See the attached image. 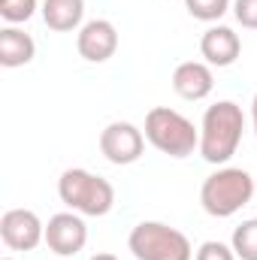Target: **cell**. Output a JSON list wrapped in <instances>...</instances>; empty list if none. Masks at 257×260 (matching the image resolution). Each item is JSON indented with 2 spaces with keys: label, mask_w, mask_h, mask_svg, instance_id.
I'll list each match as a JSON object with an SVG mask.
<instances>
[{
  "label": "cell",
  "mask_w": 257,
  "mask_h": 260,
  "mask_svg": "<svg viewBox=\"0 0 257 260\" xmlns=\"http://www.w3.org/2000/svg\"><path fill=\"white\" fill-rule=\"evenodd\" d=\"M242 130H245V115L242 106L233 100H218L206 109L203 124H200V154L206 164H227L239 142H242Z\"/></svg>",
  "instance_id": "obj_1"
},
{
  "label": "cell",
  "mask_w": 257,
  "mask_h": 260,
  "mask_svg": "<svg viewBox=\"0 0 257 260\" xmlns=\"http://www.w3.org/2000/svg\"><path fill=\"white\" fill-rule=\"evenodd\" d=\"M58 197L70 212H79L85 218H103L115 206V188L88 170H64L58 179Z\"/></svg>",
  "instance_id": "obj_2"
},
{
  "label": "cell",
  "mask_w": 257,
  "mask_h": 260,
  "mask_svg": "<svg viewBox=\"0 0 257 260\" xmlns=\"http://www.w3.org/2000/svg\"><path fill=\"white\" fill-rule=\"evenodd\" d=\"M254 179L248 170L239 167H221L212 176H206L203 188H200V203L212 218H230L236 215L242 206L251 203L254 197Z\"/></svg>",
  "instance_id": "obj_3"
},
{
  "label": "cell",
  "mask_w": 257,
  "mask_h": 260,
  "mask_svg": "<svg viewBox=\"0 0 257 260\" xmlns=\"http://www.w3.org/2000/svg\"><path fill=\"white\" fill-rule=\"evenodd\" d=\"M145 139L167 157H188L200 151V130L182 112L170 106H154L145 115Z\"/></svg>",
  "instance_id": "obj_4"
},
{
  "label": "cell",
  "mask_w": 257,
  "mask_h": 260,
  "mask_svg": "<svg viewBox=\"0 0 257 260\" xmlns=\"http://www.w3.org/2000/svg\"><path fill=\"white\" fill-rule=\"evenodd\" d=\"M127 248L136 260H191L188 236L164 221H139L127 236Z\"/></svg>",
  "instance_id": "obj_5"
},
{
  "label": "cell",
  "mask_w": 257,
  "mask_h": 260,
  "mask_svg": "<svg viewBox=\"0 0 257 260\" xmlns=\"http://www.w3.org/2000/svg\"><path fill=\"white\" fill-rule=\"evenodd\" d=\"M145 151V133L130 124V121H112L100 130V154L115 164V167H127L136 164Z\"/></svg>",
  "instance_id": "obj_6"
},
{
  "label": "cell",
  "mask_w": 257,
  "mask_h": 260,
  "mask_svg": "<svg viewBox=\"0 0 257 260\" xmlns=\"http://www.w3.org/2000/svg\"><path fill=\"white\" fill-rule=\"evenodd\" d=\"M0 239L12 251H34L46 242V224L30 209H9L0 218Z\"/></svg>",
  "instance_id": "obj_7"
},
{
  "label": "cell",
  "mask_w": 257,
  "mask_h": 260,
  "mask_svg": "<svg viewBox=\"0 0 257 260\" xmlns=\"http://www.w3.org/2000/svg\"><path fill=\"white\" fill-rule=\"evenodd\" d=\"M88 242V227L79 212H58L46 224V245L58 257H76Z\"/></svg>",
  "instance_id": "obj_8"
},
{
  "label": "cell",
  "mask_w": 257,
  "mask_h": 260,
  "mask_svg": "<svg viewBox=\"0 0 257 260\" xmlns=\"http://www.w3.org/2000/svg\"><path fill=\"white\" fill-rule=\"evenodd\" d=\"M76 49L88 64H103L118 52V30L109 18H94L79 27Z\"/></svg>",
  "instance_id": "obj_9"
},
{
  "label": "cell",
  "mask_w": 257,
  "mask_h": 260,
  "mask_svg": "<svg viewBox=\"0 0 257 260\" xmlns=\"http://www.w3.org/2000/svg\"><path fill=\"white\" fill-rule=\"evenodd\" d=\"M200 55L209 67H233L242 55V40L227 24H212L200 37Z\"/></svg>",
  "instance_id": "obj_10"
},
{
  "label": "cell",
  "mask_w": 257,
  "mask_h": 260,
  "mask_svg": "<svg viewBox=\"0 0 257 260\" xmlns=\"http://www.w3.org/2000/svg\"><path fill=\"white\" fill-rule=\"evenodd\" d=\"M212 88H215V76L206 61H185L173 73V91L182 100H191V103L206 100L212 94Z\"/></svg>",
  "instance_id": "obj_11"
},
{
  "label": "cell",
  "mask_w": 257,
  "mask_h": 260,
  "mask_svg": "<svg viewBox=\"0 0 257 260\" xmlns=\"http://www.w3.org/2000/svg\"><path fill=\"white\" fill-rule=\"evenodd\" d=\"M34 55H37V43H34L30 34L18 30L15 24H9V27L0 30V64L6 67V70L30 64Z\"/></svg>",
  "instance_id": "obj_12"
},
{
  "label": "cell",
  "mask_w": 257,
  "mask_h": 260,
  "mask_svg": "<svg viewBox=\"0 0 257 260\" xmlns=\"http://www.w3.org/2000/svg\"><path fill=\"white\" fill-rule=\"evenodd\" d=\"M40 12H43V21H46L49 30L70 34V30L82 27V18H85V0H43Z\"/></svg>",
  "instance_id": "obj_13"
},
{
  "label": "cell",
  "mask_w": 257,
  "mask_h": 260,
  "mask_svg": "<svg viewBox=\"0 0 257 260\" xmlns=\"http://www.w3.org/2000/svg\"><path fill=\"white\" fill-rule=\"evenodd\" d=\"M230 245H233V251H236L239 260H257V218L242 221V224L233 230Z\"/></svg>",
  "instance_id": "obj_14"
},
{
  "label": "cell",
  "mask_w": 257,
  "mask_h": 260,
  "mask_svg": "<svg viewBox=\"0 0 257 260\" xmlns=\"http://www.w3.org/2000/svg\"><path fill=\"white\" fill-rule=\"evenodd\" d=\"M185 9L191 12V18H197V21L215 24V21H221L233 9V0H185Z\"/></svg>",
  "instance_id": "obj_15"
},
{
  "label": "cell",
  "mask_w": 257,
  "mask_h": 260,
  "mask_svg": "<svg viewBox=\"0 0 257 260\" xmlns=\"http://www.w3.org/2000/svg\"><path fill=\"white\" fill-rule=\"evenodd\" d=\"M37 9H40L37 0H0V15H3V21H9V24H24V21H30Z\"/></svg>",
  "instance_id": "obj_16"
},
{
  "label": "cell",
  "mask_w": 257,
  "mask_h": 260,
  "mask_svg": "<svg viewBox=\"0 0 257 260\" xmlns=\"http://www.w3.org/2000/svg\"><path fill=\"white\" fill-rule=\"evenodd\" d=\"M194 260H239V257H236L233 245H224V242H218V239H209V242H203V245L197 248Z\"/></svg>",
  "instance_id": "obj_17"
},
{
  "label": "cell",
  "mask_w": 257,
  "mask_h": 260,
  "mask_svg": "<svg viewBox=\"0 0 257 260\" xmlns=\"http://www.w3.org/2000/svg\"><path fill=\"white\" fill-rule=\"evenodd\" d=\"M233 15L242 27L257 30V0H233Z\"/></svg>",
  "instance_id": "obj_18"
},
{
  "label": "cell",
  "mask_w": 257,
  "mask_h": 260,
  "mask_svg": "<svg viewBox=\"0 0 257 260\" xmlns=\"http://www.w3.org/2000/svg\"><path fill=\"white\" fill-rule=\"evenodd\" d=\"M251 124H254V133H257V94H254V100H251Z\"/></svg>",
  "instance_id": "obj_19"
},
{
  "label": "cell",
  "mask_w": 257,
  "mask_h": 260,
  "mask_svg": "<svg viewBox=\"0 0 257 260\" xmlns=\"http://www.w3.org/2000/svg\"><path fill=\"white\" fill-rule=\"evenodd\" d=\"M91 260H118L115 254H109V251H100V254H94Z\"/></svg>",
  "instance_id": "obj_20"
},
{
  "label": "cell",
  "mask_w": 257,
  "mask_h": 260,
  "mask_svg": "<svg viewBox=\"0 0 257 260\" xmlns=\"http://www.w3.org/2000/svg\"><path fill=\"white\" fill-rule=\"evenodd\" d=\"M6 260H9V257H6Z\"/></svg>",
  "instance_id": "obj_21"
}]
</instances>
